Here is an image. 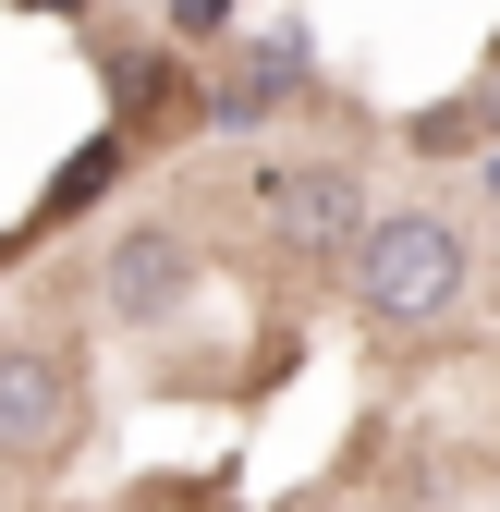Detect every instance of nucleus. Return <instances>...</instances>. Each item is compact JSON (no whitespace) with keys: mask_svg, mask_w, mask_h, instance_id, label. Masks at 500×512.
I'll return each mask as SVG.
<instances>
[{"mask_svg":"<svg viewBox=\"0 0 500 512\" xmlns=\"http://www.w3.org/2000/svg\"><path fill=\"white\" fill-rule=\"evenodd\" d=\"M464 281H476V256H464V232L440 208L366 220V244H354V305L379 317V330H440L464 305Z\"/></svg>","mask_w":500,"mask_h":512,"instance_id":"obj_1","label":"nucleus"},{"mask_svg":"<svg viewBox=\"0 0 500 512\" xmlns=\"http://www.w3.org/2000/svg\"><path fill=\"white\" fill-rule=\"evenodd\" d=\"M257 220L293 256H354L366 244V183L354 171H318V159H281V171H257Z\"/></svg>","mask_w":500,"mask_h":512,"instance_id":"obj_3","label":"nucleus"},{"mask_svg":"<svg viewBox=\"0 0 500 512\" xmlns=\"http://www.w3.org/2000/svg\"><path fill=\"white\" fill-rule=\"evenodd\" d=\"M74 427H86L74 354L37 342V330H0V464H13V476H49L61 452H74Z\"/></svg>","mask_w":500,"mask_h":512,"instance_id":"obj_2","label":"nucleus"},{"mask_svg":"<svg viewBox=\"0 0 500 512\" xmlns=\"http://www.w3.org/2000/svg\"><path fill=\"white\" fill-rule=\"evenodd\" d=\"M220 13H232V0H171V25H183V37H208Z\"/></svg>","mask_w":500,"mask_h":512,"instance_id":"obj_6","label":"nucleus"},{"mask_svg":"<svg viewBox=\"0 0 500 512\" xmlns=\"http://www.w3.org/2000/svg\"><path fill=\"white\" fill-rule=\"evenodd\" d=\"M110 171H122V147L98 135L86 159H61V183H49V208H86V196H110Z\"/></svg>","mask_w":500,"mask_h":512,"instance_id":"obj_5","label":"nucleus"},{"mask_svg":"<svg viewBox=\"0 0 500 512\" xmlns=\"http://www.w3.org/2000/svg\"><path fill=\"white\" fill-rule=\"evenodd\" d=\"M98 293H110V317H135V330H159V317L196 293V244L183 232H159V220H135L110 244V269H98Z\"/></svg>","mask_w":500,"mask_h":512,"instance_id":"obj_4","label":"nucleus"}]
</instances>
